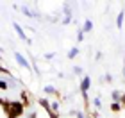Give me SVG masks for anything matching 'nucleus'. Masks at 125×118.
Segmentation results:
<instances>
[{
	"instance_id": "obj_16",
	"label": "nucleus",
	"mask_w": 125,
	"mask_h": 118,
	"mask_svg": "<svg viewBox=\"0 0 125 118\" xmlns=\"http://www.w3.org/2000/svg\"><path fill=\"white\" fill-rule=\"evenodd\" d=\"M77 39H79V41H82V39H84V32H82V29L79 31V36H77Z\"/></svg>"
},
{
	"instance_id": "obj_13",
	"label": "nucleus",
	"mask_w": 125,
	"mask_h": 118,
	"mask_svg": "<svg viewBox=\"0 0 125 118\" xmlns=\"http://www.w3.org/2000/svg\"><path fill=\"white\" fill-rule=\"evenodd\" d=\"M7 88H9V84H7V82H5V81H0V89L7 91Z\"/></svg>"
},
{
	"instance_id": "obj_12",
	"label": "nucleus",
	"mask_w": 125,
	"mask_h": 118,
	"mask_svg": "<svg viewBox=\"0 0 125 118\" xmlns=\"http://www.w3.org/2000/svg\"><path fill=\"white\" fill-rule=\"evenodd\" d=\"M93 104H95L96 109H100V107H102V100H100V97H96V98L93 100Z\"/></svg>"
},
{
	"instance_id": "obj_21",
	"label": "nucleus",
	"mask_w": 125,
	"mask_h": 118,
	"mask_svg": "<svg viewBox=\"0 0 125 118\" xmlns=\"http://www.w3.org/2000/svg\"><path fill=\"white\" fill-rule=\"evenodd\" d=\"M0 59H2V54H0Z\"/></svg>"
},
{
	"instance_id": "obj_10",
	"label": "nucleus",
	"mask_w": 125,
	"mask_h": 118,
	"mask_svg": "<svg viewBox=\"0 0 125 118\" xmlns=\"http://www.w3.org/2000/svg\"><path fill=\"white\" fill-rule=\"evenodd\" d=\"M116 25H118V27H122V25H123V11H120V14H118V18H116Z\"/></svg>"
},
{
	"instance_id": "obj_8",
	"label": "nucleus",
	"mask_w": 125,
	"mask_h": 118,
	"mask_svg": "<svg viewBox=\"0 0 125 118\" xmlns=\"http://www.w3.org/2000/svg\"><path fill=\"white\" fill-rule=\"evenodd\" d=\"M43 91L47 93V95H54V93H55V88H54V86H50V84H47V86L43 88Z\"/></svg>"
},
{
	"instance_id": "obj_4",
	"label": "nucleus",
	"mask_w": 125,
	"mask_h": 118,
	"mask_svg": "<svg viewBox=\"0 0 125 118\" xmlns=\"http://www.w3.org/2000/svg\"><path fill=\"white\" fill-rule=\"evenodd\" d=\"M14 59H16V63H18L21 68H27V70H31V64H29V61L25 59V55H21L20 52H14Z\"/></svg>"
},
{
	"instance_id": "obj_3",
	"label": "nucleus",
	"mask_w": 125,
	"mask_h": 118,
	"mask_svg": "<svg viewBox=\"0 0 125 118\" xmlns=\"http://www.w3.org/2000/svg\"><path fill=\"white\" fill-rule=\"evenodd\" d=\"M13 29L16 31V34H18V36H20V39H23V41H25V43H29V45L32 43V41H31V39H29V38H27V34H25V31H23V27H21V25L18 23V21H13Z\"/></svg>"
},
{
	"instance_id": "obj_7",
	"label": "nucleus",
	"mask_w": 125,
	"mask_h": 118,
	"mask_svg": "<svg viewBox=\"0 0 125 118\" xmlns=\"http://www.w3.org/2000/svg\"><path fill=\"white\" fill-rule=\"evenodd\" d=\"M77 54H79V48H77V47H72L70 50H68V59H73Z\"/></svg>"
},
{
	"instance_id": "obj_20",
	"label": "nucleus",
	"mask_w": 125,
	"mask_h": 118,
	"mask_svg": "<svg viewBox=\"0 0 125 118\" xmlns=\"http://www.w3.org/2000/svg\"><path fill=\"white\" fill-rule=\"evenodd\" d=\"M123 81H125V64H123Z\"/></svg>"
},
{
	"instance_id": "obj_2",
	"label": "nucleus",
	"mask_w": 125,
	"mask_h": 118,
	"mask_svg": "<svg viewBox=\"0 0 125 118\" xmlns=\"http://www.w3.org/2000/svg\"><path fill=\"white\" fill-rule=\"evenodd\" d=\"M89 86H91V77L84 75L82 81H81V93H82V97H84L86 102H88V89H89Z\"/></svg>"
},
{
	"instance_id": "obj_6",
	"label": "nucleus",
	"mask_w": 125,
	"mask_h": 118,
	"mask_svg": "<svg viewBox=\"0 0 125 118\" xmlns=\"http://www.w3.org/2000/svg\"><path fill=\"white\" fill-rule=\"evenodd\" d=\"M91 29H93V21L91 20H86V21H84V27H82V32L86 34V32H89Z\"/></svg>"
},
{
	"instance_id": "obj_11",
	"label": "nucleus",
	"mask_w": 125,
	"mask_h": 118,
	"mask_svg": "<svg viewBox=\"0 0 125 118\" xmlns=\"http://www.w3.org/2000/svg\"><path fill=\"white\" fill-rule=\"evenodd\" d=\"M111 109H113V111H120V109H122V104H120V102H113V104H111Z\"/></svg>"
},
{
	"instance_id": "obj_5",
	"label": "nucleus",
	"mask_w": 125,
	"mask_h": 118,
	"mask_svg": "<svg viewBox=\"0 0 125 118\" xmlns=\"http://www.w3.org/2000/svg\"><path fill=\"white\" fill-rule=\"evenodd\" d=\"M20 11H21V13H23L25 16H29V18H34V16H38L36 13H34V11L29 9V5H20Z\"/></svg>"
},
{
	"instance_id": "obj_18",
	"label": "nucleus",
	"mask_w": 125,
	"mask_h": 118,
	"mask_svg": "<svg viewBox=\"0 0 125 118\" xmlns=\"http://www.w3.org/2000/svg\"><path fill=\"white\" fill-rule=\"evenodd\" d=\"M105 81H107V82H111V81H113V75H111V74H107V75H105Z\"/></svg>"
},
{
	"instance_id": "obj_17",
	"label": "nucleus",
	"mask_w": 125,
	"mask_h": 118,
	"mask_svg": "<svg viewBox=\"0 0 125 118\" xmlns=\"http://www.w3.org/2000/svg\"><path fill=\"white\" fill-rule=\"evenodd\" d=\"M70 21H72V18H66V16H64V20H62V23H64V25H68V23H70Z\"/></svg>"
},
{
	"instance_id": "obj_15",
	"label": "nucleus",
	"mask_w": 125,
	"mask_h": 118,
	"mask_svg": "<svg viewBox=\"0 0 125 118\" xmlns=\"http://www.w3.org/2000/svg\"><path fill=\"white\" fill-rule=\"evenodd\" d=\"M50 109L57 111V109H59V104H57V102H52V104H50Z\"/></svg>"
},
{
	"instance_id": "obj_14",
	"label": "nucleus",
	"mask_w": 125,
	"mask_h": 118,
	"mask_svg": "<svg viewBox=\"0 0 125 118\" xmlns=\"http://www.w3.org/2000/svg\"><path fill=\"white\" fill-rule=\"evenodd\" d=\"M73 72H75L77 75H82V68H81V66H75V68H73Z\"/></svg>"
},
{
	"instance_id": "obj_9",
	"label": "nucleus",
	"mask_w": 125,
	"mask_h": 118,
	"mask_svg": "<svg viewBox=\"0 0 125 118\" xmlns=\"http://www.w3.org/2000/svg\"><path fill=\"white\" fill-rule=\"evenodd\" d=\"M111 97H113V100H115V102H120V98H122V93L118 91V89H115V91L111 93Z\"/></svg>"
},
{
	"instance_id": "obj_1",
	"label": "nucleus",
	"mask_w": 125,
	"mask_h": 118,
	"mask_svg": "<svg viewBox=\"0 0 125 118\" xmlns=\"http://www.w3.org/2000/svg\"><path fill=\"white\" fill-rule=\"evenodd\" d=\"M5 109H7V113H9V118H16V116H20L21 113H23V104H21V102L7 104Z\"/></svg>"
},
{
	"instance_id": "obj_19",
	"label": "nucleus",
	"mask_w": 125,
	"mask_h": 118,
	"mask_svg": "<svg viewBox=\"0 0 125 118\" xmlns=\"http://www.w3.org/2000/svg\"><path fill=\"white\" fill-rule=\"evenodd\" d=\"M77 118H84V115L81 113V111H77Z\"/></svg>"
}]
</instances>
